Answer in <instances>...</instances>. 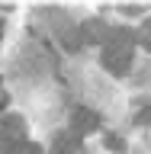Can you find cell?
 Listing matches in <instances>:
<instances>
[{"mask_svg": "<svg viewBox=\"0 0 151 154\" xmlns=\"http://www.w3.org/2000/svg\"><path fill=\"white\" fill-rule=\"evenodd\" d=\"M132 45H135V32H129V29H113L109 42H106L103 51H100L103 67L109 71V74L122 77L125 71L132 67Z\"/></svg>", "mask_w": 151, "mask_h": 154, "instance_id": "obj_1", "label": "cell"}, {"mask_svg": "<svg viewBox=\"0 0 151 154\" xmlns=\"http://www.w3.org/2000/svg\"><path fill=\"white\" fill-rule=\"evenodd\" d=\"M93 128H100V116L93 109H87V106H77L74 112H71V135L74 138H84L90 135Z\"/></svg>", "mask_w": 151, "mask_h": 154, "instance_id": "obj_2", "label": "cell"}, {"mask_svg": "<svg viewBox=\"0 0 151 154\" xmlns=\"http://www.w3.org/2000/svg\"><path fill=\"white\" fill-rule=\"evenodd\" d=\"M80 35H84L87 45H106L109 35H113V29H106L100 19H87L84 26H80Z\"/></svg>", "mask_w": 151, "mask_h": 154, "instance_id": "obj_3", "label": "cell"}, {"mask_svg": "<svg viewBox=\"0 0 151 154\" xmlns=\"http://www.w3.org/2000/svg\"><path fill=\"white\" fill-rule=\"evenodd\" d=\"M77 141H80V138H74V135H58L52 154H77Z\"/></svg>", "mask_w": 151, "mask_h": 154, "instance_id": "obj_4", "label": "cell"}, {"mask_svg": "<svg viewBox=\"0 0 151 154\" xmlns=\"http://www.w3.org/2000/svg\"><path fill=\"white\" fill-rule=\"evenodd\" d=\"M23 144H26V141H16V138H10V135L0 132V154H19Z\"/></svg>", "mask_w": 151, "mask_h": 154, "instance_id": "obj_5", "label": "cell"}, {"mask_svg": "<svg viewBox=\"0 0 151 154\" xmlns=\"http://www.w3.org/2000/svg\"><path fill=\"white\" fill-rule=\"evenodd\" d=\"M135 42H138V45H145V48L151 51V19H145V26L135 32Z\"/></svg>", "mask_w": 151, "mask_h": 154, "instance_id": "obj_6", "label": "cell"}, {"mask_svg": "<svg viewBox=\"0 0 151 154\" xmlns=\"http://www.w3.org/2000/svg\"><path fill=\"white\" fill-rule=\"evenodd\" d=\"M80 45H87V42H84V35H80V29H77V32H64V48L77 51Z\"/></svg>", "mask_w": 151, "mask_h": 154, "instance_id": "obj_7", "label": "cell"}, {"mask_svg": "<svg viewBox=\"0 0 151 154\" xmlns=\"http://www.w3.org/2000/svg\"><path fill=\"white\" fill-rule=\"evenodd\" d=\"M19 154H42V148H39L36 141H26L23 148H19Z\"/></svg>", "mask_w": 151, "mask_h": 154, "instance_id": "obj_8", "label": "cell"}, {"mask_svg": "<svg viewBox=\"0 0 151 154\" xmlns=\"http://www.w3.org/2000/svg\"><path fill=\"white\" fill-rule=\"evenodd\" d=\"M135 122L138 125H151V109H142V112L135 116Z\"/></svg>", "mask_w": 151, "mask_h": 154, "instance_id": "obj_9", "label": "cell"}, {"mask_svg": "<svg viewBox=\"0 0 151 154\" xmlns=\"http://www.w3.org/2000/svg\"><path fill=\"white\" fill-rule=\"evenodd\" d=\"M106 144H109V148H113V151H119V148H122V141H119V138H116V135H106Z\"/></svg>", "mask_w": 151, "mask_h": 154, "instance_id": "obj_10", "label": "cell"}, {"mask_svg": "<svg viewBox=\"0 0 151 154\" xmlns=\"http://www.w3.org/2000/svg\"><path fill=\"white\" fill-rule=\"evenodd\" d=\"M7 103H10V96L3 93V90H0V109H7Z\"/></svg>", "mask_w": 151, "mask_h": 154, "instance_id": "obj_11", "label": "cell"}, {"mask_svg": "<svg viewBox=\"0 0 151 154\" xmlns=\"http://www.w3.org/2000/svg\"><path fill=\"white\" fill-rule=\"evenodd\" d=\"M0 32H3V29H0Z\"/></svg>", "mask_w": 151, "mask_h": 154, "instance_id": "obj_12", "label": "cell"}]
</instances>
